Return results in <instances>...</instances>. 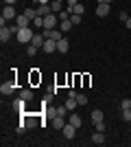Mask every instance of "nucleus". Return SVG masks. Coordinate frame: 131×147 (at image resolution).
I'll return each mask as SVG.
<instances>
[{
  "label": "nucleus",
  "instance_id": "nucleus-1",
  "mask_svg": "<svg viewBox=\"0 0 131 147\" xmlns=\"http://www.w3.org/2000/svg\"><path fill=\"white\" fill-rule=\"evenodd\" d=\"M33 35H35V33H33L29 26H24V29H20L18 33H15V37H18V42H20V44H31Z\"/></svg>",
  "mask_w": 131,
  "mask_h": 147
},
{
  "label": "nucleus",
  "instance_id": "nucleus-2",
  "mask_svg": "<svg viewBox=\"0 0 131 147\" xmlns=\"http://www.w3.org/2000/svg\"><path fill=\"white\" fill-rule=\"evenodd\" d=\"M42 33H44L46 40H57V42H59L61 37H66V35H63V31H57V29H44Z\"/></svg>",
  "mask_w": 131,
  "mask_h": 147
},
{
  "label": "nucleus",
  "instance_id": "nucleus-3",
  "mask_svg": "<svg viewBox=\"0 0 131 147\" xmlns=\"http://www.w3.org/2000/svg\"><path fill=\"white\" fill-rule=\"evenodd\" d=\"M61 134H63V138H66V141H72V138H74V134H76V127H74V125H72V123L68 121L66 125H63Z\"/></svg>",
  "mask_w": 131,
  "mask_h": 147
},
{
  "label": "nucleus",
  "instance_id": "nucleus-4",
  "mask_svg": "<svg viewBox=\"0 0 131 147\" xmlns=\"http://www.w3.org/2000/svg\"><path fill=\"white\" fill-rule=\"evenodd\" d=\"M57 13H48V16H44V29H55L57 26Z\"/></svg>",
  "mask_w": 131,
  "mask_h": 147
},
{
  "label": "nucleus",
  "instance_id": "nucleus-5",
  "mask_svg": "<svg viewBox=\"0 0 131 147\" xmlns=\"http://www.w3.org/2000/svg\"><path fill=\"white\" fill-rule=\"evenodd\" d=\"M18 16H15V9H13V5H7L5 9H2V20L5 22H9V20H15Z\"/></svg>",
  "mask_w": 131,
  "mask_h": 147
},
{
  "label": "nucleus",
  "instance_id": "nucleus-6",
  "mask_svg": "<svg viewBox=\"0 0 131 147\" xmlns=\"http://www.w3.org/2000/svg\"><path fill=\"white\" fill-rule=\"evenodd\" d=\"M0 92H2V94H13V92H15V84H13L11 79H9V81H2Z\"/></svg>",
  "mask_w": 131,
  "mask_h": 147
},
{
  "label": "nucleus",
  "instance_id": "nucleus-7",
  "mask_svg": "<svg viewBox=\"0 0 131 147\" xmlns=\"http://www.w3.org/2000/svg\"><path fill=\"white\" fill-rule=\"evenodd\" d=\"M11 35H13V33H11V29H9V26H0V42H2V44L9 42V40H11Z\"/></svg>",
  "mask_w": 131,
  "mask_h": 147
},
{
  "label": "nucleus",
  "instance_id": "nucleus-8",
  "mask_svg": "<svg viewBox=\"0 0 131 147\" xmlns=\"http://www.w3.org/2000/svg\"><path fill=\"white\" fill-rule=\"evenodd\" d=\"M96 16H98V18H107V16H109V5L98 2V7H96Z\"/></svg>",
  "mask_w": 131,
  "mask_h": 147
},
{
  "label": "nucleus",
  "instance_id": "nucleus-9",
  "mask_svg": "<svg viewBox=\"0 0 131 147\" xmlns=\"http://www.w3.org/2000/svg\"><path fill=\"white\" fill-rule=\"evenodd\" d=\"M42 51L44 53H55L57 51V40H46L44 46H42Z\"/></svg>",
  "mask_w": 131,
  "mask_h": 147
},
{
  "label": "nucleus",
  "instance_id": "nucleus-10",
  "mask_svg": "<svg viewBox=\"0 0 131 147\" xmlns=\"http://www.w3.org/2000/svg\"><path fill=\"white\" fill-rule=\"evenodd\" d=\"M68 49H70L68 37H61V40L57 42V53H68Z\"/></svg>",
  "mask_w": 131,
  "mask_h": 147
},
{
  "label": "nucleus",
  "instance_id": "nucleus-11",
  "mask_svg": "<svg viewBox=\"0 0 131 147\" xmlns=\"http://www.w3.org/2000/svg\"><path fill=\"white\" fill-rule=\"evenodd\" d=\"M44 42H46L44 33H35V35H33V40H31V44H33V46H37V49H42Z\"/></svg>",
  "mask_w": 131,
  "mask_h": 147
},
{
  "label": "nucleus",
  "instance_id": "nucleus-12",
  "mask_svg": "<svg viewBox=\"0 0 131 147\" xmlns=\"http://www.w3.org/2000/svg\"><path fill=\"white\" fill-rule=\"evenodd\" d=\"M68 11H70V16H72V13H76V16H83V13H85V7H83L81 2H76V5L68 7Z\"/></svg>",
  "mask_w": 131,
  "mask_h": 147
},
{
  "label": "nucleus",
  "instance_id": "nucleus-13",
  "mask_svg": "<svg viewBox=\"0 0 131 147\" xmlns=\"http://www.w3.org/2000/svg\"><path fill=\"white\" fill-rule=\"evenodd\" d=\"M15 24H18L20 29H24V26H29V24H31V20H29V18L24 16V13H22V16H18V18H15Z\"/></svg>",
  "mask_w": 131,
  "mask_h": 147
},
{
  "label": "nucleus",
  "instance_id": "nucleus-14",
  "mask_svg": "<svg viewBox=\"0 0 131 147\" xmlns=\"http://www.w3.org/2000/svg\"><path fill=\"white\" fill-rule=\"evenodd\" d=\"M92 143H94V145H103V143H105V132H96V134H92Z\"/></svg>",
  "mask_w": 131,
  "mask_h": 147
},
{
  "label": "nucleus",
  "instance_id": "nucleus-15",
  "mask_svg": "<svg viewBox=\"0 0 131 147\" xmlns=\"http://www.w3.org/2000/svg\"><path fill=\"white\" fill-rule=\"evenodd\" d=\"M72 26H74V24H72V20H70V18H68V20H59V29H61L63 33H68Z\"/></svg>",
  "mask_w": 131,
  "mask_h": 147
},
{
  "label": "nucleus",
  "instance_id": "nucleus-16",
  "mask_svg": "<svg viewBox=\"0 0 131 147\" xmlns=\"http://www.w3.org/2000/svg\"><path fill=\"white\" fill-rule=\"evenodd\" d=\"M66 123H68V121H63V117H53V127H55V129H63Z\"/></svg>",
  "mask_w": 131,
  "mask_h": 147
},
{
  "label": "nucleus",
  "instance_id": "nucleus-17",
  "mask_svg": "<svg viewBox=\"0 0 131 147\" xmlns=\"http://www.w3.org/2000/svg\"><path fill=\"white\" fill-rule=\"evenodd\" d=\"M68 121H70V123H72V125H74V127H76V129H79V127H81V125H83V121H81V117H79V114H74V112H72V114H70V119H68Z\"/></svg>",
  "mask_w": 131,
  "mask_h": 147
},
{
  "label": "nucleus",
  "instance_id": "nucleus-18",
  "mask_svg": "<svg viewBox=\"0 0 131 147\" xmlns=\"http://www.w3.org/2000/svg\"><path fill=\"white\" fill-rule=\"evenodd\" d=\"M48 13H53V7L50 5H39L37 7V16H48Z\"/></svg>",
  "mask_w": 131,
  "mask_h": 147
},
{
  "label": "nucleus",
  "instance_id": "nucleus-19",
  "mask_svg": "<svg viewBox=\"0 0 131 147\" xmlns=\"http://www.w3.org/2000/svg\"><path fill=\"white\" fill-rule=\"evenodd\" d=\"M20 97L24 99V101H31L33 99V90L31 88H22V90H20Z\"/></svg>",
  "mask_w": 131,
  "mask_h": 147
},
{
  "label": "nucleus",
  "instance_id": "nucleus-20",
  "mask_svg": "<svg viewBox=\"0 0 131 147\" xmlns=\"http://www.w3.org/2000/svg\"><path fill=\"white\" fill-rule=\"evenodd\" d=\"M63 105H66V108H68L70 112H74V108L79 105V103H76V97H68V101H66Z\"/></svg>",
  "mask_w": 131,
  "mask_h": 147
},
{
  "label": "nucleus",
  "instance_id": "nucleus-21",
  "mask_svg": "<svg viewBox=\"0 0 131 147\" xmlns=\"http://www.w3.org/2000/svg\"><path fill=\"white\" fill-rule=\"evenodd\" d=\"M24 16H26V18H29V20L33 22V20L37 18V9H33V7H29V9H24Z\"/></svg>",
  "mask_w": 131,
  "mask_h": 147
},
{
  "label": "nucleus",
  "instance_id": "nucleus-22",
  "mask_svg": "<svg viewBox=\"0 0 131 147\" xmlns=\"http://www.w3.org/2000/svg\"><path fill=\"white\" fill-rule=\"evenodd\" d=\"M90 117H92V121H94V123L103 121V110H92V114H90Z\"/></svg>",
  "mask_w": 131,
  "mask_h": 147
},
{
  "label": "nucleus",
  "instance_id": "nucleus-23",
  "mask_svg": "<svg viewBox=\"0 0 131 147\" xmlns=\"http://www.w3.org/2000/svg\"><path fill=\"white\" fill-rule=\"evenodd\" d=\"M24 103H26V101H24V99H22V97H20V99H15V101H13V110H24Z\"/></svg>",
  "mask_w": 131,
  "mask_h": 147
},
{
  "label": "nucleus",
  "instance_id": "nucleus-24",
  "mask_svg": "<svg viewBox=\"0 0 131 147\" xmlns=\"http://www.w3.org/2000/svg\"><path fill=\"white\" fill-rule=\"evenodd\" d=\"M37 53H39V49H37V46H33V44H26V55H37Z\"/></svg>",
  "mask_w": 131,
  "mask_h": 147
},
{
  "label": "nucleus",
  "instance_id": "nucleus-25",
  "mask_svg": "<svg viewBox=\"0 0 131 147\" xmlns=\"http://www.w3.org/2000/svg\"><path fill=\"white\" fill-rule=\"evenodd\" d=\"M55 112H57V117H66V114H68V108H66V105H57L55 108Z\"/></svg>",
  "mask_w": 131,
  "mask_h": 147
},
{
  "label": "nucleus",
  "instance_id": "nucleus-26",
  "mask_svg": "<svg viewBox=\"0 0 131 147\" xmlns=\"http://www.w3.org/2000/svg\"><path fill=\"white\" fill-rule=\"evenodd\" d=\"M61 5H63V2H59V0H53V2H50V7H53V13H61Z\"/></svg>",
  "mask_w": 131,
  "mask_h": 147
},
{
  "label": "nucleus",
  "instance_id": "nucleus-27",
  "mask_svg": "<svg viewBox=\"0 0 131 147\" xmlns=\"http://www.w3.org/2000/svg\"><path fill=\"white\" fill-rule=\"evenodd\" d=\"M33 26L35 29H44V16H37V18L33 20Z\"/></svg>",
  "mask_w": 131,
  "mask_h": 147
},
{
  "label": "nucleus",
  "instance_id": "nucleus-28",
  "mask_svg": "<svg viewBox=\"0 0 131 147\" xmlns=\"http://www.w3.org/2000/svg\"><path fill=\"white\" fill-rule=\"evenodd\" d=\"M120 114H122V121L131 123V108H127V110H120Z\"/></svg>",
  "mask_w": 131,
  "mask_h": 147
},
{
  "label": "nucleus",
  "instance_id": "nucleus-29",
  "mask_svg": "<svg viewBox=\"0 0 131 147\" xmlns=\"http://www.w3.org/2000/svg\"><path fill=\"white\" fill-rule=\"evenodd\" d=\"M76 103H79V105H85L87 103V97H85V94H76Z\"/></svg>",
  "mask_w": 131,
  "mask_h": 147
},
{
  "label": "nucleus",
  "instance_id": "nucleus-30",
  "mask_svg": "<svg viewBox=\"0 0 131 147\" xmlns=\"http://www.w3.org/2000/svg\"><path fill=\"white\" fill-rule=\"evenodd\" d=\"M70 20H72V24H81V16H76V13H72V16H70Z\"/></svg>",
  "mask_w": 131,
  "mask_h": 147
},
{
  "label": "nucleus",
  "instance_id": "nucleus-31",
  "mask_svg": "<svg viewBox=\"0 0 131 147\" xmlns=\"http://www.w3.org/2000/svg\"><path fill=\"white\" fill-rule=\"evenodd\" d=\"M127 108H131V101L129 99H122L120 101V110H127Z\"/></svg>",
  "mask_w": 131,
  "mask_h": 147
},
{
  "label": "nucleus",
  "instance_id": "nucleus-32",
  "mask_svg": "<svg viewBox=\"0 0 131 147\" xmlns=\"http://www.w3.org/2000/svg\"><path fill=\"white\" fill-rule=\"evenodd\" d=\"M94 127H96V132H105V123L98 121V123H94Z\"/></svg>",
  "mask_w": 131,
  "mask_h": 147
},
{
  "label": "nucleus",
  "instance_id": "nucleus-33",
  "mask_svg": "<svg viewBox=\"0 0 131 147\" xmlns=\"http://www.w3.org/2000/svg\"><path fill=\"white\" fill-rule=\"evenodd\" d=\"M125 24H127V29L131 31V16H129V18H127V22H125Z\"/></svg>",
  "mask_w": 131,
  "mask_h": 147
},
{
  "label": "nucleus",
  "instance_id": "nucleus-34",
  "mask_svg": "<svg viewBox=\"0 0 131 147\" xmlns=\"http://www.w3.org/2000/svg\"><path fill=\"white\" fill-rule=\"evenodd\" d=\"M79 0H68V7H72V5H76Z\"/></svg>",
  "mask_w": 131,
  "mask_h": 147
},
{
  "label": "nucleus",
  "instance_id": "nucleus-35",
  "mask_svg": "<svg viewBox=\"0 0 131 147\" xmlns=\"http://www.w3.org/2000/svg\"><path fill=\"white\" fill-rule=\"evenodd\" d=\"M7 5H15V2H18V0H5Z\"/></svg>",
  "mask_w": 131,
  "mask_h": 147
},
{
  "label": "nucleus",
  "instance_id": "nucleus-36",
  "mask_svg": "<svg viewBox=\"0 0 131 147\" xmlns=\"http://www.w3.org/2000/svg\"><path fill=\"white\" fill-rule=\"evenodd\" d=\"M37 2H39V5H50L48 0H37Z\"/></svg>",
  "mask_w": 131,
  "mask_h": 147
},
{
  "label": "nucleus",
  "instance_id": "nucleus-37",
  "mask_svg": "<svg viewBox=\"0 0 131 147\" xmlns=\"http://www.w3.org/2000/svg\"><path fill=\"white\" fill-rule=\"evenodd\" d=\"M98 2H105V5H112V0H98Z\"/></svg>",
  "mask_w": 131,
  "mask_h": 147
},
{
  "label": "nucleus",
  "instance_id": "nucleus-38",
  "mask_svg": "<svg viewBox=\"0 0 131 147\" xmlns=\"http://www.w3.org/2000/svg\"><path fill=\"white\" fill-rule=\"evenodd\" d=\"M59 2H63V0H59Z\"/></svg>",
  "mask_w": 131,
  "mask_h": 147
}]
</instances>
